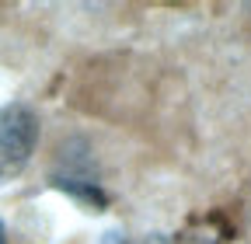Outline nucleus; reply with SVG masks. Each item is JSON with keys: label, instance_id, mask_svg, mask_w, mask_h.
I'll return each instance as SVG.
<instances>
[{"label": "nucleus", "instance_id": "nucleus-3", "mask_svg": "<svg viewBox=\"0 0 251 244\" xmlns=\"http://www.w3.org/2000/svg\"><path fill=\"white\" fill-rule=\"evenodd\" d=\"M227 241H234V227L227 223L224 213L213 209V213H202V217H188L175 244H227Z\"/></svg>", "mask_w": 251, "mask_h": 244}, {"label": "nucleus", "instance_id": "nucleus-5", "mask_svg": "<svg viewBox=\"0 0 251 244\" xmlns=\"http://www.w3.org/2000/svg\"><path fill=\"white\" fill-rule=\"evenodd\" d=\"M143 244H171V241H168V237H164V234H150V237H147V241H143Z\"/></svg>", "mask_w": 251, "mask_h": 244}, {"label": "nucleus", "instance_id": "nucleus-6", "mask_svg": "<svg viewBox=\"0 0 251 244\" xmlns=\"http://www.w3.org/2000/svg\"><path fill=\"white\" fill-rule=\"evenodd\" d=\"M0 244H7V230H4V223H0Z\"/></svg>", "mask_w": 251, "mask_h": 244}, {"label": "nucleus", "instance_id": "nucleus-2", "mask_svg": "<svg viewBox=\"0 0 251 244\" xmlns=\"http://www.w3.org/2000/svg\"><path fill=\"white\" fill-rule=\"evenodd\" d=\"M49 185L67 192L70 199H77L80 206H87L94 213H101L108 206V195H105L98 174L91 168V150L84 140H70V143L59 146V168L49 174Z\"/></svg>", "mask_w": 251, "mask_h": 244}, {"label": "nucleus", "instance_id": "nucleus-4", "mask_svg": "<svg viewBox=\"0 0 251 244\" xmlns=\"http://www.w3.org/2000/svg\"><path fill=\"white\" fill-rule=\"evenodd\" d=\"M98 244H129V241H126V234H122V230H105Z\"/></svg>", "mask_w": 251, "mask_h": 244}, {"label": "nucleus", "instance_id": "nucleus-1", "mask_svg": "<svg viewBox=\"0 0 251 244\" xmlns=\"http://www.w3.org/2000/svg\"><path fill=\"white\" fill-rule=\"evenodd\" d=\"M39 146V115L25 101L0 105V185L18 178Z\"/></svg>", "mask_w": 251, "mask_h": 244}]
</instances>
